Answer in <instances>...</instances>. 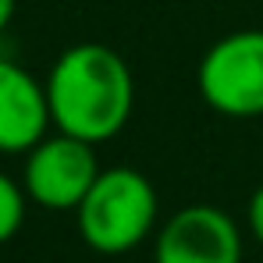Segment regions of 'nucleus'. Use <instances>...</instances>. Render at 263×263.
<instances>
[{"label": "nucleus", "instance_id": "nucleus-2", "mask_svg": "<svg viewBox=\"0 0 263 263\" xmlns=\"http://www.w3.org/2000/svg\"><path fill=\"white\" fill-rule=\"evenodd\" d=\"M157 189L135 167H103L75 206L79 235L92 253L121 256L139 249L157 228Z\"/></svg>", "mask_w": 263, "mask_h": 263}, {"label": "nucleus", "instance_id": "nucleus-9", "mask_svg": "<svg viewBox=\"0 0 263 263\" xmlns=\"http://www.w3.org/2000/svg\"><path fill=\"white\" fill-rule=\"evenodd\" d=\"M14 7H18V0H0V32L11 25V18H14Z\"/></svg>", "mask_w": 263, "mask_h": 263}, {"label": "nucleus", "instance_id": "nucleus-8", "mask_svg": "<svg viewBox=\"0 0 263 263\" xmlns=\"http://www.w3.org/2000/svg\"><path fill=\"white\" fill-rule=\"evenodd\" d=\"M246 220H249V231L253 238L263 246V185L249 196V206H246Z\"/></svg>", "mask_w": 263, "mask_h": 263}, {"label": "nucleus", "instance_id": "nucleus-4", "mask_svg": "<svg viewBox=\"0 0 263 263\" xmlns=\"http://www.w3.org/2000/svg\"><path fill=\"white\" fill-rule=\"evenodd\" d=\"M100 171L103 167L96 160L92 142L57 132V135H43L25 153L22 189L43 210H71L75 214V206L86 199V192L92 189Z\"/></svg>", "mask_w": 263, "mask_h": 263}, {"label": "nucleus", "instance_id": "nucleus-7", "mask_svg": "<svg viewBox=\"0 0 263 263\" xmlns=\"http://www.w3.org/2000/svg\"><path fill=\"white\" fill-rule=\"evenodd\" d=\"M25 189L14 181V178H7L0 171V246L4 242H11L18 231H22V220H25Z\"/></svg>", "mask_w": 263, "mask_h": 263}, {"label": "nucleus", "instance_id": "nucleus-6", "mask_svg": "<svg viewBox=\"0 0 263 263\" xmlns=\"http://www.w3.org/2000/svg\"><path fill=\"white\" fill-rule=\"evenodd\" d=\"M50 125L46 82L0 57V153H29Z\"/></svg>", "mask_w": 263, "mask_h": 263}, {"label": "nucleus", "instance_id": "nucleus-3", "mask_svg": "<svg viewBox=\"0 0 263 263\" xmlns=\"http://www.w3.org/2000/svg\"><path fill=\"white\" fill-rule=\"evenodd\" d=\"M199 96L224 118H263V29H238L210 46L196 71Z\"/></svg>", "mask_w": 263, "mask_h": 263}, {"label": "nucleus", "instance_id": "nucleus-5", "mask_svg": "<svg viewBox=\"0 0 263 263\" xmlns=\"http://www.w3.org/2000/svg\"><path fill=\"white\" fill-rule=\"evenodd\" d=\"M153 263H242V231L228 210L189 203L160 224Z\"/></svg>", "mask_w": 263, "mask_h": 263}, {"label": "nucleus", "instance_id": "nucleus-1", "mask_svg": "<svg viewBox=\"0 0 263 263\" xmlns=\"http://www.w3.org/2000/svg\"><path fill=\"white\" fill-rule=\"evenodd\" d=\"M46 103L57 132L92 146L114 139L128 125L135 107L128 61L103 43L68 46L46 75Z\"/></svg>", "mask_w": 263, "mask_h": 263}]
</instances>
